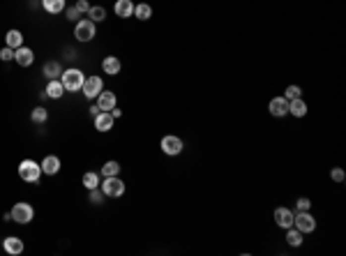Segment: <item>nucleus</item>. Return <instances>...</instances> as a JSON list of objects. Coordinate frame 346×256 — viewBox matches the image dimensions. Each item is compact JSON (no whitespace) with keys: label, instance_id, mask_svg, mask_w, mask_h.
Segmentation results:
<instances>
[{"label":"nucleus","instance_id":"obj_1","mask_svg":"<svg viewBox=\"0 0 346 256\" xmlns=\"http://www.w3.org/2000/svg\"><path fill=\"white\" fill-rule=\"evenodd\" d=\"M60 81L65 86V93H79L83 81H86V74H83L79 67H69L60 74Z\"/></svg>","mask_w":346,"mask_h":256},{"label":"nucleus","instance_id":"obj_2","mask_svg":"<svg viewBox=\"0 0 346 256\" xmlns=\"http://www.w3.org/2000/svg\"><path fill=\"white\" fill-rule=\"evenodd\" d=\"M19 178L30 182V185H40L42 166L37 162H33V159H23V162L19 164Z\"/></svg>","mask_w":346,"mask_h":256},{"label":"nucleus","instance_id":"obj_3","mask_svg":"<svg viewBox=\"0 0 346 256\" xmlns=\"http://www.w3.org/2000/svg\"><path fill=\"white\" fill-rule=\"evenodd\" d=\"M100 189L109 199H120V196L125 194V182L120 180L118 175H107V180L100 182Z\"/></svg>","mask_w":346,"mask_h":256},{"label":"nucleus","instance_id":"obj_4","mask_svg":"<svg viewBox=\"0 0 346 256\" xmlns=\"http://www.w3.org/2000/svg\"><path fill=\"white\" fill-rule=\"evenodd\" d=\"M9 212H12V222L14 224H30V222H33V217H35L33 205L26 203V201L14 203V208L9 210Z\"/></svg>","mask_w":346,"mask_h":256},{"label":"nucleus","instance_id":"obj_5","mask_svg":"<svg viewBox=\"0 0 346 256\" xmlns=\"http://www.w3.org/2000/svg\"><path fill=\"white\" fill-rule=\"evenodd\" d=\"M97 35V26H95L90 19H79L76 26H74V37L79 42H90Z\"/></svg>","mask_w":346,"mask_h":256},{"label":"nucleus","instance_id":"obj_6","mask_svg":"<svg viewBox=\"0 0 346 256\" xmlns=\"http://www.w3.org/2000/svg\"><path fill=\"white\" fill-rule=\"evenodd\" d=\"M293 226H295L300 233H314V231H316V219H314V215L309 210H307V212H295Z\"/></svg>","mask_w":346,"mask_h":256},{"label":"nucleus","instance_id":"obj_7","mask_svg":"<svg viewBox=\"0 0 346 256\" xmlns=\"http://www.w3.org/2000/svg\"><path fill=\"white\" fill-rule=\"evenodd\" d=\"M160 146H162V153H164V155H169V157L180 155V153H182V148H185L182 139H180V136H173V134L164 136Z\"/></svg>","mask_w":346,"mask_h":256},{"label":"nucleus","instance_id":"obj_8","mask_svg":"<svg viewBox=\"0 0 346 256\" xmlns=\"http://www.w3.org/2000/svg\"><path fill=\"white\" fill-rule=\"evenodd\" d=\"M104 90V81L100 76H86V81L81 86V93L86 95L88 100H97V95Z\"/></svg>","mask_w":346,"mask_h":256},{"label":"nucleus","instance_id":"obj_9","mask_svg":"<svg viewBox=\"0 0 346 256\" xmlns=\"http://www.w3.org/2000/svg\"><path fill=\"white\" fill-rule=\"evenodd\" d=\"M268 111H270V115H275V118H284V115H288V100L284 95H282V97H273L270 104H268Z\"/></svg>","mask_w":346,"mask_h":256},{"label":"nucleus","instance_id":"obj_10","mask_svg":"<svg viewBox=\"0 0 346 256\" xmlns=\"http://www.w3.org/2000/svg\"><path fill=\"white\" fill-rule=\"evenodd\" d=\"M93 120H95V129H97V132H111L115 118L111 115V111H100Z\"/></svg>","mask_w":346,"mask_h":256},{"label":"nucleus","instance_id":"obj_11","mask_svg":"<svg viewBox=\"0 0 346 256\" xmlns=\"http://www.w3.org/2000/svg\"><path fill=\"white\" fill-rule=\"evenodd\" d=\"M275 224L280 226V229H291L293 226V217H295V212H293L291 208H277L275 210Z\"/></svg>","mask_w":346,"mask_h":256},{"label":"nucleus","instance_id":"obj_12","mask_svg":"<svg viewBox=\"0 0 346 256\" xmlns=\"http://www.w3.org/2000/svg\"><path fill=\"white\" fill-rule=\"evenodd\" d=\"M14 62H16L19 67H30L35 62V51L28 47H19L14 51Z\"/></svg>","mask_w":346,"mask_h":256},{"label":"nucleus","instance_id":"obj_13","mask_svg":"<svg viewBox=\"0 0 346 256\" xmlns=\"http://www.w3.org/2000/svg\"><path fill=\"white\" fill-rule=\"evenodd\" d=\"M97 106L102 108V111H111V108L118 106V97H115V93H111V90H102L100 95H97Z\"/></svg>","mask_w":346,"mask_h":256},{"label":"nucleus","instance_id":"obj_14","mask_svg":"<svg viewBox=\"0 0 346 256\" xmlns=\"http://www.w3.org/2000/svg\"><path fill=\"white\" fill-rule=\"evenodd\" d=\"M2 250L7 252V254H12V256H19V254H23V240L21 238H16V236H9V238H5L2 240Z\"/></svg>","mask_w":346,"mask_h":256},{"label":"nucleus","instance_id":"obj_15","mask_svg":"<svg viewBox=\"0 0 346 256\" xmlns=\"http://www.w3.org/2000/svg\"><path fill=\"white\" fill-rule=\"evenodd\" d=\"M134 2L132 0H115L114 5V12L115 16H120V19H129V16H134Z\"/></svg>","mask_w":346,"mask_h":256},{"label":"nucleus","instance_id":"obj_16","mask_svg":"<svg viewBox=\"0 0 346 256\" xmlns=\"http://www.w3.org/2000/svg\"><path fill=\"white\" fill-rule=\"evenodd\" d=\"M102 69H104V74L115 76V74H120V69H122V62H120L115 55H107V58L102 60Z\"/></svg>","mask_w":346,"mask_h":256},{"label":"nucleus","instance_id":"obj_17","mask_svg":"<svg viewBox=\"0 0 346 256\" xmlns=\"http://www.w3.org/2000/svg\"><path fill=\"white\" fill-rule=\"evenodd\" d=\"M42 74L47 76L49 81L60 79V74H62V65H60L58 60H47L44 62V67H42Z\"/></svg>","mask_w":346,"mask_h":256},{"label":"nucleus","instance_id":"obj_18","mask_svg":"<svg viewBox=\"0 0 346 256\" xmlns=\"http://www.w3.org/2000/svg\"><path fill=\"white\" fill-rule=\"evenodd\" d=\"M42 173H47V175H56L60 171V159L56 155H47L44 159H42Z\"/></svg>","mask_w":346,"mask_h":256},{"label":"nucleus","instance_id":"obj_19","mask_svg":"<svg viewBox=\"0 0 346 256\" xmlns=\"http://www.w3.org/2000/svg\"><path fill=\"white\" fill-rule=\"evenodd\" d=\"M288 113H291L293 118H305V115H307V102L302 100V97L291 100V102H288Z\"/></svg>","mask_w":346,"mask_h":256},{"label":"nucleus","instance_id":"obj_20","mask_svg":"<svg viewBox=\"0 0 346 256\" xmlns=\"http://www.w3.org/2000/svg\"><path fill=\"white\" fill-rule=\"evenodd\" d=\"M47 97H51V100H60L62 95H65V86H62V81L60 79H54V81H49V86H47Z\"/></svg>","mask_w":346,"mask_h":256},{"label":"nucleus","instance_id":"obj_21","mask_svg":"<svg viewBox=\"0 0 346 256\" xmlns=\"http://www.w3.org/2000/svg\"><path fill=\"white\" fill-rule=\"evenodd\" d=\"M5 47L14 49V51L19 47H23V33H21V30H9V33L5 35Z\"/></svg>","mask_w":346,"mask_h":256},{"label":"nucleus","instance_id":"obj_22","mask_svg":"<svg viewBox=\"0 0 346 256\" xmlns=\"http://www.w3.org/2000/svg\"><path fill=\"white\" fill-rule=\"evenodd\" d=\"M42 7L47 9L49 14H60L65 12V0H42Z\"/></svg>","mask_w":346,"mask_h":256},{"label":"nucleus","instance_id":"obj_23","mask_svg":"<svg viewBox=\"0 0 346 256\" xmlns=\"http://www.w3.org/2000/svg\"><path fill=\"white\" fill-rule=\"evenodd\" d=\"M134 16L139 21H148L150 16H153V7L148 5V2H139V5L134 7Z\"/></svg>","mask_w":346,"mask_h":256},{"label":"nucleus","instance_id":"obj_24","mask_svg":"<svg viewBox=\"0 0 346 256\" xmlns=\"http://www.w3.org/2000/svg\"><path fill=\"white\" fill-rule=\"evenodd\" d=\"M81 182H83L86 189H95V187H100V175L95 173V171H86L83 178H81Z\"/></svg>","mask_w":346,"mask_h":256},{"label":"nucleus","instance_id":"obj_25","mask_svg":"<svg viewBox=\"0 0 346 256\" xmlns=\"http://www.w3.org/2000/svg\"><path fill=\"white\" fill-rule=\"evenodd\" d=\"M302 236H305V233H300L295 226L287 229V243L291 245V247H300V245H302Z\"/></svg>","mask_w":346,"mask_h":256},{"label":"nucleus","instance_id":"obj_26","mask_svg":"<svg viewBox=\"0 0 346 256\" xmlns=\"http://www.w3.org/2000/svg\"><path fill=\"white\" fill-rule=\"evenodd\" d=\"M88 19L93 21V23H100V21L107 19V9H104V7H100V5L90 7V12H88Z\"/></svg>","mask_w":346,"mask_h":256},{"label":"nucleus","instance_id":"obj_27","mask_svg":"<svg viewBox=\"0 0 346 256\" xmlns=\"http://www.w3.org/2000/svg\"><path fill=\"white\" fill-rule=\"evenodd\" d=\"M30 120H33L35 125H42V122H47V120H49V111H47L44 106L33 108V113H30Z\"/></svg>","mask_w":346,"mask_h":256},{"label":"nucleus","instance_id":"obj_28","mask_svg":"<svg viewBox=\"0 0 346 256\" xmlns=\"http://www.w3.org/2000/svg\"><path fill=\"white\" fill-rule=\"evenodd\" d=\"M120 173V164L115 162V159H111V162H107L104 166H102V175L107 178V175H118Z\"/></svg>","mask_w":346,"mask_h":256},{"label":"nucleus","instance_id":"obj_29","mask_svg":"<svg viewBox=\"0 0 346 256\" xmlns=\"http://www.w3.org/2000/svg\"><path fill=\"white\" fill-rule=\"evenodd\" d=\"M88 192H90V196H88V201L93 203V205H100V203H104V199H107V196H104V192H102L100 187L88 189Z\"/></svg>","mask_w":346,"mask_h":256},{"label":"nucleus","instance_id":"obj_30","mask_svg":"<svg viewBox=\"0 0 346 256\" xmlns=\"http://www.w3.org/2000/svg\"><path fill=\"white\" fill-rule=\"evenodd\" d=\"M284 97H287L288 102L298 100V97H302V88H300V86H288L287 90H284Z\"/></svg>","mask_w":346,"mask_h":256},{"label":"nucleus","instance_id":"obj_31","mask_svg":"<svg viewBox=\"0 0 346 256\" xmlns=\"http://www.w3.org/2000/svg\"><path fill=\"white\" fill-rule=\"evenodd\" d=\"M295 210H298V212H307V210H312V201H309L307 196H300L298 201H295Z\"/></svg>","mask_w":346,"mask_h":256},{"label":"nucleus","instance_id":"obj_32","mask_svg":"<svg viewBox=\"0 0 346 256\" xmlns=\"http://www.w3.org/2000/svg\"><path fill=\"white\" fill-rule=\"evenodd\" d=\"M65 16H67L69 21H74V23H76V21L81 19V12L76 9V7H65Z\"/></svg>","mask_w":346,"mask_h":256},{"label":"nucleus","instance_id":"obj_33","mask_svg":"<svg viewBox=\"0 0 346 256\" xmlns=\"http://www.w3.org/2000/svg\"><path fill=\"white\" fill-rule=\"evenodd\" d=\"M0 60H2V62L14 60V49H9V47H2V49H0Z\"/></svg>","mask_w":346,"mask_h":256},{"label":"nucleus","instance_id":"obj_34","mask_svg":"<svg viewBox=\"0 0 346 256\" xmlns=\"http://www.w3.org/2000/svg\"><path fill=\"white\" fill-rule=\"evenodd\" d=\"M330 178H333L335 182H344V178H346L344 169H340V166H335V169L330 171Z\"/></svg>","mask_w":346,"mask_h":256},{"label":"nucleus","instance_id":"obj_35","mask_svg":"<svg viewBox=\"0 0 346 256\" xmlns=\"http://www.w3.org/2000/svg\"><path fill=\"white\" fill-rule=\"evenodd\" d=\"M74 7H76V9H79L81 14H88V12H90V7H93V5H90L88 0H76V5H74Z\"/></svg>","mask_w":346,"mask_h":256},{"label":"nucleus","instance_id":"obj_36","mask_svg":"<svg viewBox=\"0 0 346 256\" xmlns=\"http://www.w3.org/2000/svg\"><path fill=\"white\" fill-rule=\"evenodd\" d=\"M100 111H102V108L97 106V104H93V106H90V115H93V118H95L97 113H100Z\"/></svg>","mask_w":346,"mask_h":256},{"label":"nucleus","instance_id":"obj_37","mask_svg":"<svg viewBox=\"0 0 346 256\" xmlns=\"http://www.w3.org/2000/svg\"><path fill=\"white\" fill-rule=\"evenodd\" d=\"M111 115H114L115 120H118L120 115H122V111H120V108H118V106H115V108H111Z\"/></svg>","mask_w":346,"mask_h":256},{"label":"nucleus","instance_id":"obj_38","mask_svg":"<svg viewBox=\"0 0 346 256\" xmlns=\"http://www.w3.org/2000/svg\"><path fill=\"white\" fill-rule=\"evenodd\" d=\"M67 60H74V58H76V51H69V49H67V55H65Z\"/></svg>","mask_w":346,"mask_h":256}]
</instances>
